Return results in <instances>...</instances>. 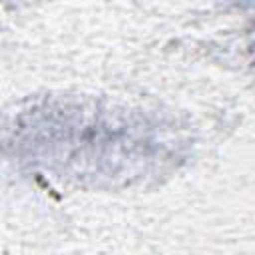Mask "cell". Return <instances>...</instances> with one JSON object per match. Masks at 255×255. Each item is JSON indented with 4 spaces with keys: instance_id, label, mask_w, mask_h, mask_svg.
Listing matches in <instances>:
<instances>
[{
    "instance_id": "cell-1",
    "label": "cell",
    "mask_w": 255,
    "mask_h": 255,
    "mask_svg": "<svg viewBox=\"0 0 255 255\" xmlns=\"http://www.w3.org/2000/svg\"><path fill=\"white\" fill-rule=\"evenodd\" d=\"M0 145L44 167L110 181L145 175L175 155V137L149 116L70 98L16 112L0 128Z\"/></svg>"
}]
</instances>
